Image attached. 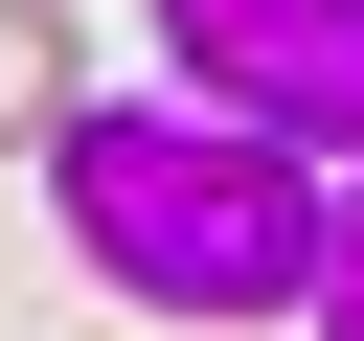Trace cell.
Listing matches in <instances>:
<instances>
[{
	"label": "cell",
	"instance_id": "7a4b0ae2",
	"mask_svg": "<svg viewBox=\"0 0 364 341\" xmlns=\"http://www.w3.org/2000/svg\"><path fill=\"white\" fill-rule=\"evenodd\" d=\"M159 45H182L205 114H250L296 159H364V0H159Z\"/></svg>",
	"mask_w": 364,
	"mask_h": 341
},
{
	"label": "cell",
	"instance_id": "277c9868",
	"mask_svg": "<svg viewBox=\"0 0 364 341\" xmlns=\"http://www.w3.org/2000/svg\"><path fill=\"white\" fill-rule=\"evenodd\" d=\"M296 318H318V341H364V182L318 205V273H296Z\"/></svg>",
	"mask_w": 364,
	"mask_h": 341
},
{
	"label": "cell",
	"instance_id": "6da1fadb",
	"mask_svg": "<svg viewBox=\"0 0 364 341\" xmlns=\"http://www.w3.org/2000/svg\"><path fill=\"white\" fill-rule=\"evenodd\" d=\"M46 205L136 318H296V273H318L296 136H250L205 91H68L46 114Z\"/></svg>",
	"mask_w": 364,
	"mask_h": 341
},
{
	"label": "cell",
	"instance_id": "3957f363",
	"mask_svg": "<svg viewBox=\"0 0 364 341\" xmlns=\"http://www.w3.org/2000/svg\"><path fill=\"white\" fill-rule=\"evenodd\" d=\"M68 68H91V45H68L46 0H0V136H46V114H68Z\"/></svg>",
	"mask_w": 364,
	"mask_h": 341
}]
</instances>
